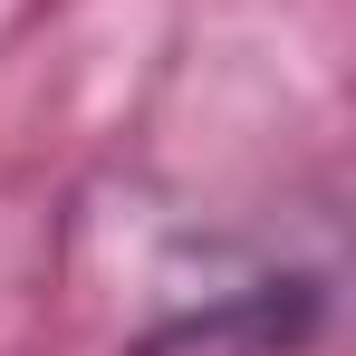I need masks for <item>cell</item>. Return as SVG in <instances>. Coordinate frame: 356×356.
<instances>
[{"label":"cell","mask_w":356,"mask_h":356,"mask_svg":"<svg viewBox=\"0 0 356 356\" xmlns=\"http://www.w3.org/2000/svg\"><path fill=\"white\" fill-rule=\"evenodd\" d=\"M327 318H337L327 270H250L193 308H164L116 356H318Z\"/></svg>","instance_id":"obj_1"}]
</instances>
